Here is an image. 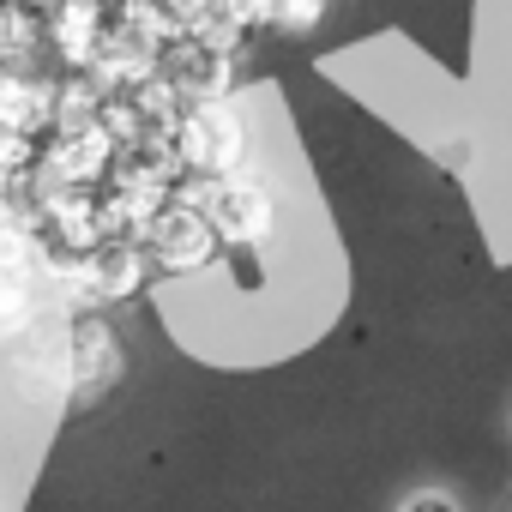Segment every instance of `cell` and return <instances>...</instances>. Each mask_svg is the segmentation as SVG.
Instances as JSON below:
<instances>
[{
  "instance_id": "6da1fadb",
  "label": "cell",
  "mask_w": 512,
  "mask_h": 512,
  "mask_svg": "<svg viewBox=\"0 0 512 512\" xmlns=\"http://www.w3.org/2000/svg\"><path fill=\"white\" fill-rule=\"evenodd\" d=\"M181 199L217 229L223 253H235V260L260 253V247L278 235V187H272L260 169L229 175V181H187Z\"/></svg>"
},
{
  "instance_id": "9c48e42d",
  "label": "cell",
  "mask_w": 512,
  "mask_h": 512,
  "mask_svg": "<svg viewBox=\"0 0 512 512\" xmlns=\"http://www.w3.org/2000/svg\"><path fill=\"white\" fill-rule=\"evenodd\" d=\"M332 13V0H278V31L284 37H314Z\"/></svg>"
},
{
  "instance_id": "30bf717a",
  "label": "cell",
  "mask_w": 512,
  "mask_h": 512,
  "mask_svg": "<svg viewBox=\"0 0 512 512\" xmlns=\"http://www.w3.org/2000/svg\"><path fill=\"white\" fill-rule=\"evenodd\" d=\"M392 512H464V506H458L446 488H416V494H404Z\"/></svg>"
},
{
  "instance_id": "3957f363",
  "label": "cell",
  "mask_w": 512,
  "mask_h": 512,
  "mask_svg": "<svg viewBox=\"0 0 512 512\" xmlns=\"http://www.w3.org/2000/svg\"><path fill=\"white\" fill-rule=\"evenodd\" d=\"M139 247H145V260H151V272L157 278H199V272H211L217 266V253H223V241H217V229L175 193L151 223H145V235H139Z\"/></svg>"
},
{
  "instance_id": "277c9868",
  "label": "cell",
  "mask_w": 512,
  "mask_h": 512,
  "mask_svg": "<svg viewBox=\"0 0 512 512\" xmlns=\"http://www.w3.org/2000/svg\"><path fill=\"white\" fill-rule=\"evenodd\" d=\"M7 374L31 404L73 398V326H67V314H49L31 338L7 344Z\"/></svg>"
},
{
  "instance_id": "52a82bcc",
  "label": "cell",
  "mask_w": 512,
  "mask_h": 512,
  "mask_svg": "<svg viewBox=\"0 0 512 512\" xmlns=\"http://www.w3.org/2000/svg\"><path fill=\"white\" fill-rule=\"evenodd\" d=\"M49 314H55V302H49V284L43 278L0 272V350L19 344V338H31Z\"/></svg>"
},
{
  "instance_id": "7a4b0ae2",
  "label": "cell",
  "mask_w": 512,
  "mask_h": 512,
  "mask_svg": "<svg viewBox=\"0 0 512 512\" xmlns=\"http://www.w3.org/2000/svg\"><path fill=\"white\" fill-rule=\"evenodd\" d=\"M175 157L193 181H229L253 169V133L235 97L217 103H187L181 127H175Z\"/></svg>"
},
{
  "instance_id": "ba28073f",
  "label": "cell",
  "mask_w": 512,
  "mask_h": 512,
  "mask_svg": "<svg viewBox=\"0 0 512 512\" xmlns=\"http://www.w3.org/2000/svg\"><path fill=\"white\" fill-rule=\"evenodd\" d=\"M223 25H229L235 37L278 31V0H223Z\"/></svg>"
},
{
  "instance_id": "5b68a950",
  "label": "cell",
  "mask_w": 512,
  "mask_h": 512,
  "mask_svg": "<svg viewBox=\"0 0 512 512\" xmlns=\"http://www.w3.org/2000/svg\"><path fill=\"white\" fill-rule=\"evenodd\" d=\"M73 398L67 410H97L127 380V350L109 326V314H73Z\"/></svg>"
},
{
  "instance_id": "8992f818",
  "label": "cell",
  "mask_w": 512,
  "mask_h": 512,
  "mask_svg": "<svg viewBox=\"0 0 512 512\" xmlns=\"http://www.w3.org/2000/svg\"><path fill=\"white\" fill-rule=\"evenodd\" d=\"M55 103H61V85L55 79L0 67V133H19V139L55 133Z\"/></svg>"
}]
</instances>
